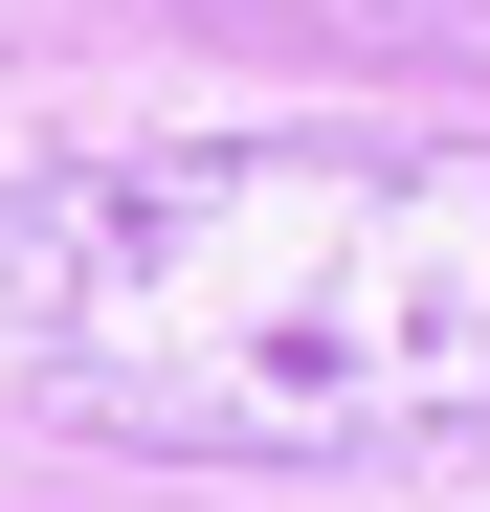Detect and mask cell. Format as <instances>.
<instances>
[{
    "mask_svg": "<svg viewBox=\"0 0 490 512\" xmlns=\"http://www.w3.org/2000/svg\"><path fill=\"white\" fill-rule=\"evenodd\" d=\"M357 23H401V45H468V67H490V0H357Z\"/></svg>",
    "mask_w": 490,
    "mask_h": 512,
    "instance_id": "7a4b0ae2",
    "label": "cell"
},
{
    "mask_svg": "<svg viewBox=\"0 0 490 512\" xmlns=\"http://www.w3.org/2000/svg\"><path fill=\"white\" fill-rule=\"evenodd\" d=\"M0 357L112 446L379 468L490 423V134H156L0 201Z\"/></svg>",
    "mask_w": 490,
    "mask_h": 512,
    "instance_id": "6da1fadb",
    "label": "cell"
}]
</instances>
